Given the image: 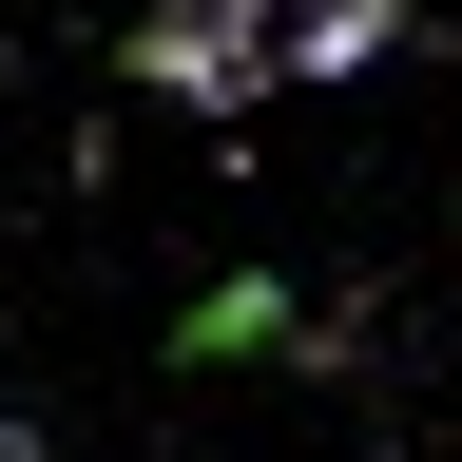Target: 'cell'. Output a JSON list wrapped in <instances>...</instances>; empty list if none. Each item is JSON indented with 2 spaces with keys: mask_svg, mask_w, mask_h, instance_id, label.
I'll use <instances>...</instances> for the list:
<instances>
[{
  "mask_svg": "<svg viewBox=\"0 0 462 462\" xmlns=\"http://www.w3.org/2000/svg\"><path fill=\"white\" fill-rule=\"evenodd\" d=\"M116 78L173 97V116H251V97H270V0H135Z\"/></svg>",
  "mask_w": 462,
  "mask_h": 462,
  "instance_id": "6da1fadb",
  "label": "cell"
},
{
  "mask_svg": "<svg viewBox=\"0 0 462 462\" xmlns=\"http://www.w3.org/2000/svg\"><path fill=\"white\" fill-rule=\"evenodd\" d=\"M0 462H20V424H0Z\"/></svg>",
  "mask_w": 462,
  "mask_h": 462,
  "instance_id": "277c9868",
  "label": "cell"
},
{
  "mask_svg": "<svg viewBox=\"0 0 462 462\" xmlns=\"http://www.w3.org/2000/svg\"><path fill=\"white\" fill-rule=\"evenodd\" d=\"M424 39V0H270V78H366V58H404Z\"/></svg>",
  "mask_w": 462,
  "mask_h": 462,
  "instance_id": "7a4b0ae2",
  "label": "cell"
},
{
  "mask_svg": "<svg viewBox=\"0 0 462 462\" xmlns=\"http://www.w3.org/2000/svg\"><path fill=\"white\" fill-rule=\"evenodd\" d=\"M251 346H289V366H328V328L289 309L270 270H231V289H193V309H173V366H251Z\"/></svg>",
  "mask_w": 462,
  "mask_h": 462,
  "instance_id": "3957f363",
  "label": "cell"
}]
</instances>
